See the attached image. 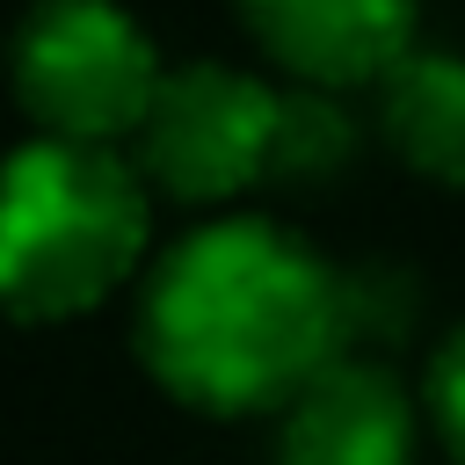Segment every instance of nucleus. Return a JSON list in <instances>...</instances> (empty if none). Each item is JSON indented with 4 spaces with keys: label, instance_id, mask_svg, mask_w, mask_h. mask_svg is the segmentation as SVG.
<instances>
[{
    "label": "nucleus",
    "instance_id": "nucleus-1",
    "mask_svg": "<svg viewBox=\"0 0 465 465\" xmlns=\"http://www.w3.org/2000/svg\"><path fill=\"white\" fill-rule=\"evenodd\" d=\"M341 334V269L305 232L262 211H218L174 232L145 262L131 305L145 371L203 414H283L334 356H349Z\"/></svg>",
    "mask_w": 465,
    "mask_h": 465
},
{
    "label": "nucleus",
    "instance_id": "nucleus-2",
    "mask_svg": "<svg viewBox=\"0 0 465 465\" xmlns=\"http://www.w3.org/2000/svg\"><path fill=\"white\" fill-rule=\"evenodd\" d=\"M153 240V182L116 145L15 138L0 153V312L73 320L102 305Z\"/></svg>",
    "mask_w": 465,
    "mask_h": 465
},
{
    "label": "nucleus",
    "instance_id": "nucleus-3",
    "mask_svg": "<svg viewBox=\"0 0 465 465\" xmlns=\"http://www.w3.org/2000/svg\"><path fill=\"white\" fill-rule=\"evenodd\" d=\"M167 58L124 0H29L7 29V87L44 138H138Z\"/></svg>",
    "mask_w": 465,
    "mask_h": 465
},
{
    "label": "nucleus",
    "instance_id": "nucleus-4",
    "mask_svg": "<svg viewBox=\"0 0 465 465\" xmlns=\"http://www.w3.org/2000/svg\"><path fill=\"white\" fill-rule=\"evenodd\" d=\"M283 109L291 87L262 80L254 65L182 58L138 124V174L182 203H225L283 182Z\"/></svg>",
    "mask_w": 465,
    "mask_h": 465
},
{
    "label": "nucleus",
    "instance_id": "nucleus-5",
    "mask_svg": "<svg viewBox=\"0 0 465 465\" xmlns=\"http://www.w3.org/2000/svg\"><path fill=\"white\" fill-rule=\"evenodd\" d=\"M247 36L320 94L378 87L421 36V0H232Z\"/></svg>",
    "mask_w": 465,
    "mask_h": 465
},
{
    "label": "nucleus",
    "instance_id": "nucleus-6",
    "mask_svg": "<svg viewBox=\"0 0 465 465\" xmlns=\"http://www.w3.org/2000/svg\"><path fill=\"white\" fill-rule=\"evenodd\" d=\"M276 465H414V392L371 356H334L276 414Z\"/></svg>",
    "mask_w": 465,
    "mask_h": 465
},
{
    "label": "nucleus",
    "instance_id": "nucleus-7",
    "mask_svg": "<svg viewBox=\"0 0 465 465\" xmlns=\"http://www.w3.org/2000/svg\"><path fill=\"white\" fill-rule=\"evenodd\" d=\"M378 138L429 182L465 189V51L458 44H414L378 87Z\"/></svg>",
    "mask_w": 465,
    "mask_h": 465
},
{
    "label": "nucleus",
    "instance_id": "nucleus-8",
    "mask_svg": "<svg viewBox=\"0 0 465 465\" xmlns=\"http://www.w3.org/2000/svg\"><path fill=\"white\" fill-rule=\"evenodd\" d=\"M349 145H356V131H349V116L334 109V94L291 87V109H283V182H291V174L312 182V174L341 167Z\"/></svg>",
    "mask_w": 465,
    "mask_h": 465
},
{
    "label": "nucleus",
    "instance_id": "nucleus-9",
    "mask_svg": "<svg viewBox=\"0 0 465 465\" xmlns=\"http://www.w3.org/2000/svg\"><path fill=\"white\" fill-rule=\"evenodd\" d=\"M421 407L436 414V436H443L450 458L465 465V320L436 341V356H429V385H421Z\"/></svg>",
    "mask_w": 465,
    "mask_h": 465
}]
</instances>
